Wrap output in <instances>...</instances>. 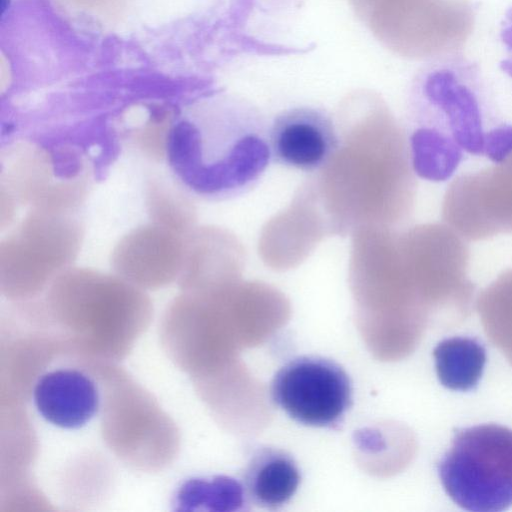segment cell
<instances>
[{
  "instance_id": "obj_12",
  "label": "cell",
  "mask_w": 512,
  "mask_h": 512,
  "mask_svg": "<svg viewBox=\"0 0 512 512\" xmlns=\"http://www.w3.org/2000/svg\"><path fill=\"white\" fill-rule=\"evenodd\" d=\"M435 370L440 383L454 391L477 387L487 360L484 345L471 337H451L433 350Z\"/></svg>"
},
{
  "instance_id": "obj_13",
  "label": "cell",
  "mask_w": 512,
  "mask_h": 512,
  "mask_svg": "<svg viewBox=\"0 0 512 512\" xmlns=\"http://www.w3.org/2000/svg\"><path fill=\"white\" fill-rule=\"evenodd\" d=\"M243 484L229 476H195L179 484L172 498L176 511H233L245 504Z\"/></svg>"
},
{
  "instance_id": "obj_2",
  "label": "cell",
  "mask_w": 512,
  "mask_h": 512,
  "mask_svg": "<svg viewBox=\"0 0 512 512\" xmlns=\"http://www.w3.org/2000/svg\"><path fill=\"white\" fill-rule=\"evenodd\" d=\"M475 72L462 63L432 68L416 89L408 154L413 171L439 182L450 178L465 154L499 163L512 154V125L488 113Z\"/></svg>"
},
{
  "instance_id": "obj_10",
  "label": "cell",
  "mask_w": 512,
  "mask_h": 512,
  "mask_svg": "<svg viewBox=\"0 0 512 512\" xmlns=\"http://www.w3.org/2000/svg\"><path fill=\"white\" fill-rule=\"evenodd\" d=\"M33 400L38 413L63 429L85 426L99 409L94 380L76 369H56L43 374L35 384Z\"/></svg>"
},
{
  "instance_id": "obj_1",
  "label": "cell",
  "mask_w": 512,
  "mask_h": 512,
  "mask_svg": "<svg viewBox=\"0 0 512 512\" xmlns=\"http://www.w3.org/2000/svg\"><path fill=\"white\" fill-rule=\"evenodd\" d=\"M165 156L192 194L208 201L233 199L253 189L269 166V125L245 102H208L171 123Z\"/></svg>"
},
{
  "instance_id": "obj_7",
  "label": "cell",
  "mask_w": 512,
  "mask_h": 512,
  "mask_svg": "<svg viewBox=\"0 0 512 512\" xmlns=\"http://www.w3.org/2000/svg\"><path fill=\"white\" fill-rule=\"evenodd\" d=\"M442 216L467 241L512 233V154L454 179L444 195Z\"/></svg>"
},
{
  "instance_id": "obj_14",
  "label": "cell",
  "mask_w": 512,
  "mask_h": 512,
  "mask_svg": "<svg viewBox=\"0 0 512 512\" xmlns=\"http://www.w3.org/2000/svg\"><path fill=\"white\" fill-rule=\"evenodd\" d=\"M147 190V205L151 221L183 234L192 230L193 211L182 194L169 185L156 181H153Z\"/></svg>"
},
{
  "instance_id": "obj_15",
  "label": "cell",
  "mask_w": 512,
  "mask_h": 512,
  "mask_svg": "<svg viewBox=\"0 0 512 512\" xmlns=\"http://www.w3.org/2000/svg\"><path fill=\"white\" fill-rule=\"evenodd\" d=\"M500 34L507 50V57L502 60L500 66L512 78V8L506 12Z\"/></svg>"
},
{
  "instance_id": "obj_3",
  "label": "cell",
  "mask_w": 512,
  "mask_h": 512,
  "mask_svg": "<svg viewBox=\"0 0 512 512\" xmlns=\"http://www.w3.org/2000/svg\"><path fill=\"white\" fill-rule=\"evenodd\" d=\"M449 498L467 511L512 506V429L479 424L457 429L437 465Z\"/></svg>"
},
{
  "instance_id": "obj_11",
  "label": "cell",
  "mask_w": 512,
  "mask_h": 512,
  "mask_svg": "<svg viewBox=\"0 0 512 512\" xmlns=\"http://www.w3.org/2000/svg\"><path fill=\"white\" fill-rule=\"evenodd\" d=\"M301 481L294 458L274 447L257 449L244 469L242 484L246 496L257 506L279 509L296 493Z\"/></svg>"
},
{
  "instance_id": "obj_9",
  "label": "cell",
  "mask_w": 512,
  "mask_h": 512,
  "mask_svg": "<svg viewBox=\"0 0 512 512\" xmlns=\"http://www.w3.org/2000/svg\"><path fill=\"white\" fill-rule=\"evenodd\" d=\"M187 234L151 221L130 231L117 243L111 264L132 280H169L181 273Z\"/></svg>"
},
{
  "instance_id": "obj_16",
  "label": "cell",
  "mask_w": 512,
  "mask_h": 512,
  "mask_svg": "<svg viewBox=\"0 0 512 512\" xmlns=\"http://www.w3.org/2000/svg\"><path fill=\"white\" fill-rule=\"evenodd\" d=\"M380 0H350L354 10L359 17L364 19L369 11L377 4Z\"/></svg>"
},
{
  "instance_id": "obj_5",
  "label": "cell",
  "mask_w": 512,
  "mask_h": 512,
  "mask_svg": "<svg viewBox=\"0 0 512 512\" xmlns=\"http://www.w3.org/2000/svg\"><path fill=\"white\" fill-rule=\"evenodd\" d=\"M82 237L74 210L34 207L0 244L1 275L41 282L73 261Z\"/></svg>"
},
{
  "instance_id": "obj_4",
  "label": "cell",
  "mask_w": 512,
  "mask_h": 512,
  "mask_svg": "<svg viewBox=\"0 0 512 512\" xmlns=\"http://www.w3.org/2000/svg\"><path fill=\"white\" fill-rule=\"evenodd\" d=\"M364 21L395 54L431 60L452 56L464 46L475 12L468 0H380Z\"/></svg>"
},
{
  "instance_id": "obj_6",
  "label": "cell",
  "mask_w": 512,
  "mask_h": 512,
  "mask_svg": "<svg viewBox=\"0 0 512 512\" xmlns=\"http://www.w3.org/2000/svg\"><path fill=\"white\" fill-rule=\"evenodd\" d=\"M270 396L276 406L300 424L336 428L352 406L353 387L338 363L305 355L288 361L276 372Z\"/></svg>"
},
{
  "instance_id": "obj_8",
  "label": "cell",
  "mask_w": 512,
  "mask_h": 512,
  "mask_svg": "<svg viewBox=\"0 0 512 512\" xmlns=\"http://www.w3.org/2000/svg\"><path fill=\"white\" fill-rule=\"evenodd\" d=\"M272 159L283 166L312 172L325 166L339 147L331 116L322 109L301 106L280 112L269 125Z\"/></svg>"
}]
</instances>
